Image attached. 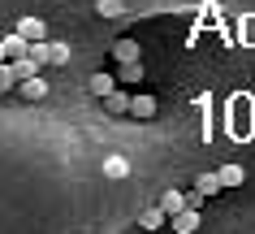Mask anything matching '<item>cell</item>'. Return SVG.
Segmentation results:
<instances>
[{
	"mask_svg": "<svg viewBox=\"0 0 255 234\" xmlns=\"http://www.w3.org/2000/svg\"><path fill=\"white\" fill-rule=\"evenodd\" d=\"M195 187H199L203 195H216V191H221V187H225V182H221V174H203V178L195 182Z\"/></svg>",
	"mask_w": 255,
	"mask_h": 234,
	"instance_id": "17",
	"label": "cell"
},
{
	"mask_svg": "<svg viewBox=\"0 0 255 234\" xmlns=\"http://www.w3.org/2000/svg\"><path fill=\"white\" fill-rule=\"evenodd\" d=\"M13 65H17V78L26 83V78H35V74H39V69H43V61H39V56H35V52H26V56H17Z\"/></svg>",
	"mask_w": 255,
	"mask_h": 234,
	"instance_id": "6",
	"label": "cell"
},
{
	"mask_svg": "<svg viewBox=\"0 0 255 234\" xmlns=\"http://www.w3.org/2000/svg\"><path fill=\"white\" fill-rule=\"evenodd\" d=\"M130 113H134V117H151V113H156V100H151V96H134Z\"/></svg>",
	"mask_w": 255,
	"mask_h": 234,
	"instance_id": "15",
	"label": "cell"
},
{
	"mask_svg": "<svg viewBox=\"0 0 255 234\" xmlns=\"http://www.w3.org/2000/svg\"><path fill=\"white\" fill-rule=\"evenodd\" d=\"M229 104H234V126H229V130H234V139H247V135H251V113H255V100H251V96H234Z\"/></svg>",
	"mask_w": 255,
	"mask_h": 234,
	"instance_id": "1",
	"label": "cell"
},
{
	"mask_svg": "<svg viewBox=\"0 0 255 234\" xmlns=\"http://www.w3.org/2000/svg\"><path fill=\"white\" fill-rule=\"evenodd\" d=\"M65 61H69V43H61V39L48 43V65H65Z\"/></svg>",
	"mask_w": 255,
	"mask_h": 234,
	"instance_id": "14",
	"label": "cell"
},
{
	"mask_svg": "<svg viewBox=\"0 0 255 234\" xmlns=\"http://www.w3.org/2000/svg\"><path fill=\"white\" fill-rule=\"evenodd\" d=\"M169 226H173L177 234H195V230H199V213H195V208H182V213L169 217Z\"/></svg>",
	"mask_w": 255,
	"mask_h": 234,
	"instance_id": "3",
	"label": "cell"
},
{
	"mask_svg": "<svg viewBox=\"0 0 255 234\" xmlns=\"http://www.w3.org/2000/svg\"><path fill=\"white\" fill-rule=\"evenodd\" d=\"M216 174H221V182H225V187H242V178H247V174H242V165H221Z\"/></svg>",
	"mask_w": 255,
	"mask_h": 234,
	"instance_id": "13",
	"label": "cell"
},
{
	"mask_svg": "<svg viewBox=\"0 0 255 234\" xmlns=\"http://www.w3.org/2000/svg\"><path fill=\"white\" fill-rule=\"evenodd\" d=\"M0 52H4V61H17V56H26V52H30V39L17 30V35H9V39L0 43Z\"/></svg>",
	"mask_w": 255,
	"mask_h": 234,
	"instance_id": "2",
	"label": "cell"
},
{
	"mask_svg": "<svg viewBox=\"0 0 255 234\" xmlns=\"http://www.w3.org/2000/svg\"><path fill=\"white\" fill-rule=\"evenodd\" d=\"M138 226H143V230H160V226H169V213H164V208H151V213H143Z\"/></svg>",
	"mask_w": 255,
	"mask_h": 234,
	"instance_id": "11",
	"label": "cell"
},
{
	"mask_svg": "<svg viewBox=\"0 0 255 234\" xmlns=\"http://www.w3.org/2000/svg\"><path fill=\"white\" fill-rule=\"evenodd\" d=\"M143 78V65L138 61H121V83H138Z\"/></svg>",
	"mask_w": 255,
	"mask_h": 234,
	"instance_id": "18",
	"label": "cell"
},
{
	"mask_svg": "<svg viewBox=\"0 0 255 234\" xmlns=\"http://www.w3.org/2000/svg\"><path fill=\"white\" fill-rule=\"evenodd\" d=\"M13 83H22V78H17V65H13V61H4V69H0V87L9 91Z\"/></svg>",
	"mask_w": 255,
	"mask_h": 234,
	"instance_id": "19",
	"label": "cell"
},
{
	"mask_svg": "<svg viewBox=\"0 0 255 234\" xmlns=\"http://www.w3.org/2000/svg\"><path fill=\"white\" fill-rule=\"evenodd\" d=\"M113 56H117V61H138V43L134 39H117L113 43Z\"/></svg>",
	"mask_w": 255,
	"mask_h": 234,
	"instance_id": "8",
	"label": "cell"
},
{
	"mask_svg": "<svg viewBox=\"0 0 255 234\" xmlns=\"http://www.w3.org/2000/svg\"><path fill=\"white\" fill-rule=\"evenodd\" d=\"M17 30H22V35H26L30 43L48 39V26H43V17H17Z\"/></svg>",
	"mask_w": 255,
	"mask_h": 234,
	"instance_id": "4",
	"label": "cell"
},
{
	"mask_svg": "<svg viewBox=\"0 0 255 234\" xmlns=\"http://www.w3.org/2000/svg\"><path fill=\"white\" fill-rule=\"evenodd\" d=\"M113 87H117V83H113V74H95V78H91V87H87V91H91V96H100V100H104L108 91H113Z\"/></svg>",
	"mask_w": 255,
	"mask_h": 234,
	"instance_id": "12",
	"label": "cell"
},
{
	"mask_svg": "<svg viewBox=\"0 0 255 234\" xmlns=\"http://www.w3.org/2000/svg\"><path fill=\"white\" fill-rule=\"evenodd\" d=\"M160 208L169 213V217H173V213L190 208V195H186V191H164V195H160Z\"/></svg>",
	"mask_w": 255,
	"mask_h": 234,
	"instance_id": "5",
	"label": "cell"
},
{
	"mask_svg": "<svg viewBox=\"0 0 255 234\" xmlns=\"http://www.w3.org/2000/svg\"><path fill=\"white\" fill-rule=\"evenodd\" d=\"M130 104H134V100L126 96V91H117V87L104 96V109H108V113H130Z\"/></svg>",
	"mask_w": 255,
	"mask_h": 234,
	"instance_id": "7",
	"label": "cell"
},
{
	"mask_svg": "<svg viewBox=\"0 0 255 234\" xmlns=\"http://www.w3.org/2000/svg\"><path fill=\"white\" fill-rule=\"evenodd\" d=\"M22 96H26V100H43V96H48V83L35 74V78H26V83H22Z\"/></svg>",
	"mask_w": 255,
	"mask_h": 234,
	"instance_id": "9",
	"label": "cell"
},
{
	"mask_svg": "<svg viewBox=\"0 0 255 234\" xmlns=\"http://www.w3.org/2000/svg\"><path fill=\"white\" fill-rule=\"evenodd\" d=\"M104 174H108V178H126V174H130V161H126V156H108Z\"/></svg>",
	"mask_w": 255,
	"mask_h": 234,
	"instance_id": "10",
	"label": "cell"
},
{
	"mask_svg": "<svg viewBox=\"0 0 255 234\" xmlns=\"http://www.w3.org/2000/svg\"><path fill=\"white\" fill-rule=\"evenodd\" d=\"M95 13H100V17H121V13H126V4H121V0H100Z\"/></svg>",
	"mask_w": 255,
	"mask_h": 234,
	"instance_id": "16",
	"label": "cell"
},
{
	"mask_svg": "<svg viewBox=\"0 0 255 234\" xmlns=\"http://www.w3.org/2000/svg\"><path fill=\"white\" fill-rule=\"evenodd\" d=\"M242 43L255 48V13H242Z\"/></svg>",
	"mask_w": 255,
	"mask_h": 234,
	"instance_id": "20",
	"label": "cell"
}]
</instances>
